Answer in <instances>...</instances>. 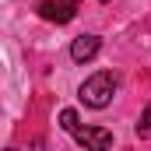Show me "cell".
<instances>
[{
  "label": "cell",
  "instance_id": "cell-1",
  "mask_svg": "<svg viewBox=\"0 0 151 151\" xmlns=\"http://www.w3.org/2000/svg\"><path fill=\"white\" fill-rule=\"evenodd\" d=\"M113 95H116V77L109 74V70L91 74L81 84V91H77V99H81L88 109H106V106L113 102Z\"/></svg>",
  "mask_w": 151,
  "mask_h": 151
},
{
  "label": "cell",
  "instance_id": "cell-2",
  "mask_svg": "<svg viewBox=\"0 0 151 151\" xmlns=\"http://www.w3.org/2000/svg\"><path fill=\"white\" fill-rule=\"evenodd\" d=\"M77 7H81V0H42L35 11L42 21H53V25H67V21H74Z\"/></svg>",
  "mask_w": 151,
  "mask_h": 151
},
{
  "label": "cell",
  "instance_id": "cell-3",
  "mask_svg": "<svg viewBox=\"0 0 151 151\" xmlns=\"http://www.w3.org/2000/svg\"><path fill=\"white\" fill-rule=\"evenodd\" d=\"M70 137H74L84 151H109L113 148V134H109L106 127H77Z\"/></svg>",
  "mask_w": 151,
  "mask_h": 151
},
{
  "label": "cell",
  "instance_id": "cell-4",
  "mask_svg": "<svg viewBox=\"0 0 151 151\" xmlns=\"http://www.w3.org/2000/svg\"><path fill=\"white\" fill-rule=\"evenodd\" d=\"M99 49H102V39L99 35H77L74 46H70V60L74 63H88V60L99 56Z\"/></svg>",
  "mask_w": 151,
  "mask_h": 151
},
{
  "label": "cell",
  "instance_id": "cell-5",
  "mask_svg": "<svg viewBox=\"0 0 151 151\" xmlns=\"http://www.w3.org/2000/svg\"><path fill=\"white\" fill-rule=\"evenodd\" d=\"M60 127H63L67 134H74L77 127H81V123H77V113H74V109H63V113H60Z\"/></svg>",
  "mask_w": 151,
  "mask_h": 151
},
{
  "label": "cell",
  "instance_id": "cell-6",
  "mask_svg": "<svg viewBox=\"0 0 151 151\" xmlns=\"http://www.w3.org/2000/svg\"><path fill=\"white\" fill-rule=\"evenodd\" d=\"M137 134H141V137H151V106L144 109V116H141V123H137Z\"/></svg>",
  "mask_w": 151,
  "mask_h": 151
},
{
  "label": "cell",
  "instance_id": "cell-7",
  "mask_svg": "<svg viewBox=\"0 0 151 151\" xmlns=\"http://www.w3.org/2000/svg\"><path fill=\"white\" fill-rule=\"evenodd\" d=\"M4 151H18V148H4Z\"/></svg>",
  "mask_w": 151,
  "mask_h": 151
}]
</instances>
